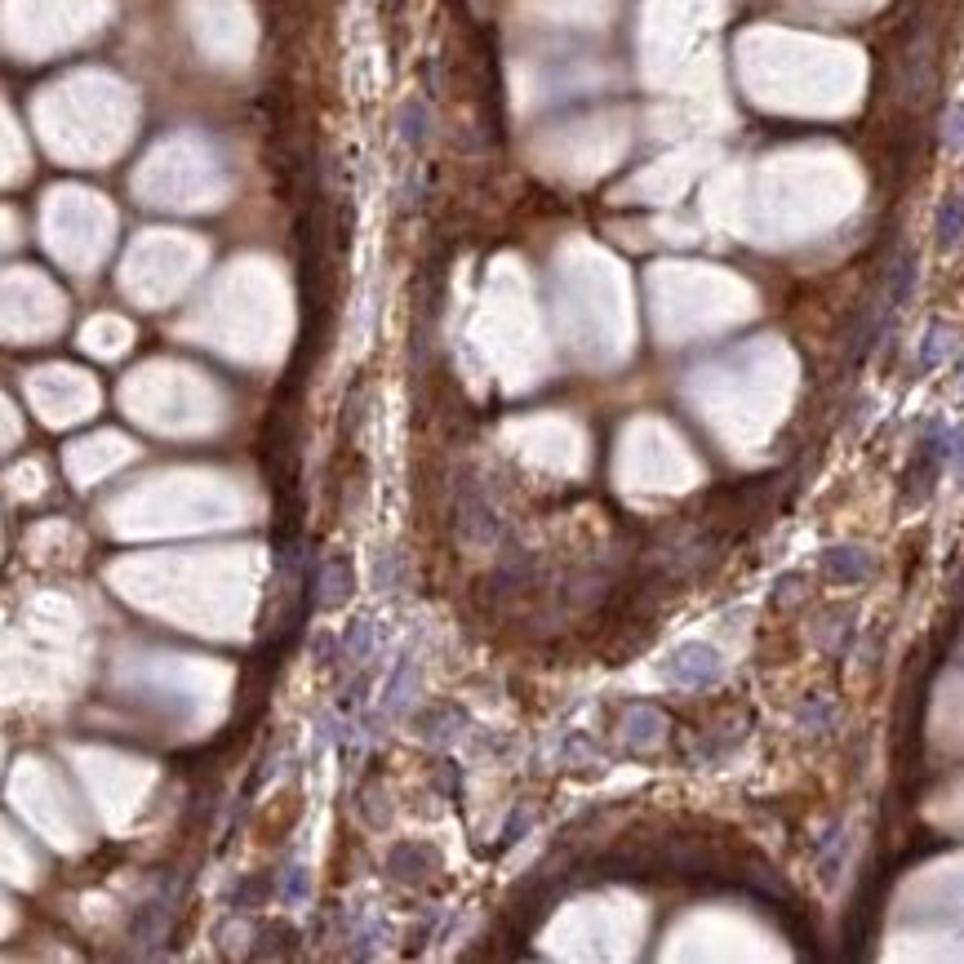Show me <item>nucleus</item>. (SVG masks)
I'll use <instances>...</instances> for the list:
<instances>
[{"instance_id":"obj_3","label":"nucleus","mask_w":964,"mask_h":964,"mask_svg":"<svg viewBox=\"0 0 964 964\" xmlns=\"http://www.w3.org/2000/svg\"><path fill=\"white\" fill-rule=\"evenodd\" d=\"M822 564H827V573H831V578H840V582H858V578H867V573H871V560H867L858 547H831Z\"/></svg>"},{"instance_id":"obj_4","label":"nucleus","mask_w":964,"mask_h":964,"mask_svg":"<svg viewBox=\"0 0 964 964\" xmlns=\"http://www.w3.org/2000/svg\"><path fill=\"white\" fill-rule=\"evenodd\" d=\"M964 240V196H946L937 209V245L955 249Z\"/></svg>"},{"instance_id":"obj_6","label":"nucleus","mask_w":964,"mask_h":964,"mask_svg":"<svg viewBox=\"0 0 964 964\" xmlns=\"http://www.w3.org/2000/svg\"><path fill=\"white\" fill-rule=\"evenodd\" d=\"M401 134H405V143L423 147V138H427V107H423V103H405V112H401Z\"/></svg>"},{"instance_id":"obj_7","label":"nucleus","mask_w":964,"mask_h":964,"mask_svg":"<svg viewBox=\"0 0 964 964\" xmlns=\"http://www.w3.org/2000/svg\"><path fill=\"white\" fill-rule=\"evenodd\" d=\"M937 352H942V325H933V330H929V343H924V356H920V365H933V361H937Z\"/></svg>"},{"instance_id":"obj_1","label":"nucleus","mask_w":964,"mask_h":964,"mask_svg":"<svg viewBox=\"0 0 964 964\" xmlns=\"http://www.w3.org/2000/svg\"><path fill=\"white\" fill-rule=\"evenodd\" d=\"M942 454H946V445L942 440H920V449L911 454V467H906V485H902V494L915 502V498H924L929 489H933V476H937V463H942Z\"/></svg>"},{"instance_id":"obj_8","label":"nucleus","mask_w":964,"mask_h":964,"mask_svg":"<svg viewBox=\"0 0 964 964\" xmlns=\"http://www.w3.org/2000/svg\"><path fill=\"white\" fill-rule=\"evenodd\" d=\"M951 143H955V147H964V112H955V116H951Z\"/></svg>"},{"instance_id":"obj_2","label":"nucleus","mask_w":964,"mask_h":964,"mask_svg":"<svg viewBox=\"0 0 964 964\" xmlns=\"http://www.w3.org/2000/svg\"><path fill=\"white\" fill-rule=\"evenodd\" d=\"M672 676H676L681 685H707V681L721 676V663H716V654H712L707 645H690V650H681V654L672 659Z\"/></svg>"},{"instance_id":"obj_5","label":"nucleus","mask_w":964,"mask_h":964,"mask_svg":"<svg viewBox=\"0 0 964 964\" xmlns=\"http://www.w3.org/2000/svg\"><path fill=\"white\" fill-rule=\"evenodd\" d=\"M315 587H325V591H315V604H339V600H348V591H352V569H348L343 560H334L325 578H315Z\"/></svg>"},{"instance_id":"obj_9","label":"nucleus","mask_w":964,"mask_h":964,"mask_svg":"<svg viewBox=\"0 0 964 964\" xmlns=\"http://www.w3.org/2000/svg\"><path fill=\"white\" fill-rule=\"evenodd\" d=\"M960 370H964V365H960Z\"/></svg>"}]
</instances>
